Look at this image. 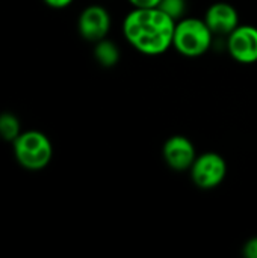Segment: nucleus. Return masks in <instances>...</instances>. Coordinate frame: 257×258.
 I'll return each instance as SVG.
<instances>
[{
    "label": "nucleus",
    "instance_id": "f257e3e1",
    "mask_svg": "<svg viewBox=\"0 0 257 258\" xmlns=\"http://www.w3.org/2000/svg\"><path fill=\"white\" fill-rule=\"evenodd\" d=\"M176 20L159 8H133L123 20L127 44L145 56H161L173 47Z\"/></svg>",
    "mask_w": 257,
    "mask_h": 258
},
{
    "label": "nucleus",
    "instance_id": "f03ea898",
    "mask_svg": "<svg viewBox=\"0 0 257 258\" xmlns=\"http://www.w3.org/2000/svg\"><path fill=\"white\" fill-rule=\"evenodd\" d=\"M214 36L204 18L183 17L176 21L173 47L185 57H200L212 48Z\"/></svg>",
    "mask_w": 257,
    "mask_h": 258
},
{
    "label": "nucleus",
    "instance_id": "7ed1b4c3",
    "mask_svg": "<svg viewBox=\"0 0 257 258\" xmlns=\"http://www.w3.org/2000/svg\"><path fill=\"white\" fill-rule=\"evenodd\" d=\"M14 154L23 168L38 171L50 163L53 147L44 133L30 130L20 133V136L14 141Z\"/></svg>",
    "mask_w": 257,
    "mask_h": 258
},
{
    "label": "nucleus",
    "instance_id": "20e7f679",
    "mask_svg": "<svg viewBox=\"0 0 257 258\" xmlns=\"http://www.w3.org/2000/svg\"><path fill=\"white\" fill-rule=\"evenodd\" d=\"M192 183L201 190H212L223 184L227 175L226 159L214 151L198 154L189 168Z\"/></svg>",
    "mask_w": 257,
    "mask_h": 258
},
{
    "label": "nucleus",
    "instance_id": "39448f33",
    "mask_svg": "<svg viewBox=\"0 0 257 258\" xmlns=\"http://www.w3.org/2000/svg\"><path fill=\"white\" fill-rule=\"evenodd\" d=\"M227 53L239 63L250 65L257 62V27L251 24H239L229 36H226Z\"/></svg>",
    "mask_w": 257,
    "mask_h": 258
},
{
    "label": "nucleus",
    "instance_id": "423d86ee",
    "mask_svg": "<svg viewBox=\"0 0 257 258\" xmlns=\"http://www.w3.org/2000/svg\"><path fill=\"white\" fill-rule=\"evenodd\" d=\"M111 26H112L111 14L108 12L106 8L100 5L86 6L80 12L77 21V29L80 36L94 44L100 39L108 38Z\"/></svg>",
    "mask_w": 257,
    "mask_h": 258
},
{
    "label": "nucleus",
    "instance_id": "0eeeda50",
    "mask_svg": "<svg viewBox=\"0 0 257 258\" xmlns=\"http://www.w3.org/2000/svg\"><path fill=\"white\" fill-rule=\"evenodd\" d=\"M197 156L198 154L194 142L183 135H174L168 138L162 147L164 162L173 171H189Z\"/></svg>",
    "mask_w": 257,
    "mask_h": 258
},
{
    "label": "nucleus",
    "instance_id": "6e6552de",
    "mask_svg": "<svg viewBox=\"0 0 257 258\" xmlns=\"http://www.w3.org/2000/svg\"><path fill=\"white\" fill-rule=\"evenodd\" d=\"M204 21L215 36H229L239 26V14L232 3L215 2L206 9Z\"/></svg>",
    "mask_w": 257,
    "mask_h": 258
},
{
    "label": "nucleus",
    "instance_id": "1a4fd4ad",
    "mask_svg": "<svg viewBox=\"0 0 257 258\" xmlns=\"http://www.w3.org/2000/svg\"><path fill=\"white\" fill-rule=\"evenodd\" d=\"M94 57L103 68H112L120 62V47L109 38L100 39L94 45Z\"/></svg>",
    "mask_w": 257,
    "mask_h": 258
},
{
    "label": "nucleus",
    "instance_id": "9d476101",
    "mask_svg": "<svg viewBox=\"0 0 257 258\" xmlns=\"http://www.w3.org/2000/svg\"><path fill=\"white\" fill-rule=\"evenodd\" d=\"M20 136V121L9 112L0 113V138L3 141H15Z\"/></svg>",
    "mask_w": 257,
    "mask_h": 258
},
{
    "label": "nucleus",
    "instance_id": "9b49d317",
    "mask_svg": "<svg viewBox=\"0 0 257 258\" xmlns=\"http://www.w3.org/2000/svg\"><path fill=\"white\" fill-rule=\"evenodd\" d=\"M159 9H162L167 15H170L173 20L179 21L186 15L188 9V0H161Z\"/></svg>",
    "mask_w": 257,
    "mask_h": 258
},
{
    "label": "nucleus",
    "instance_id": "f8f14e48",
    "mask_svg": "<svg viewBox=\"0 0 257 258\" xmlns=\"http://www.w3.org/2000/svg\"><path fill=\"white\" fill-rule=\"evenodd\" d=\"M242 255L245 258H257V236L256 237L248 239V240L244 243Z\"/></svg>",
    "mask_w": 257,
    "mask_h": 258
},
{
    "label": "nucleus",
    "instance_id": "ddd939ff",
    "mask_svg": "<svg viewBox=\"0 0 257 258\" xmlns=\"http://www.w3.org/2000/svg\"><path fill=\"white\" fill-rule=\"evenodd\" d=\"M132 8H158L161 0H127Z\"/></svg>",
    "mask_w": 257,
    "mask_h": 258
},
{
    "label": "nucleus",
    "instance_id": "4468645a",
    "mask_svg": "<svg viewBox=\"0 0 257 258\" xmlns=\"http://www.w3.org/2000/svg\"><path fill=\"white\" fill-rule=\"evenodd\" d=\"M50 8H55V9H64L67 6H70L73 3V0H44Z\"/></svg>",
    "mask_w": 257,
    "mask_h": 258
}]
</instances>
